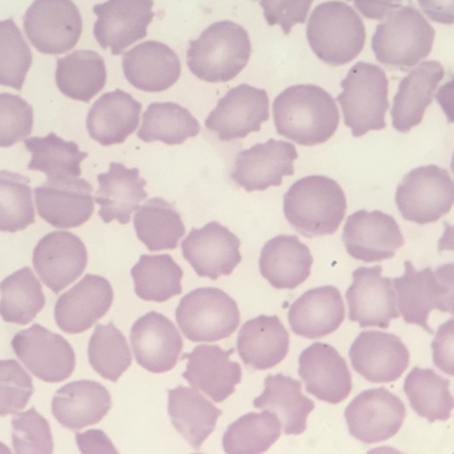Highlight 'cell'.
Here are the masks:
<instances>
[{
	"label": "cell",
	"instance_id": "cell-1",
	"mask_svg": "<svg viewBox=\"0 0 454 454\" xmlns=\"http://www.w3.org/2000/svg\"><path fill=\"white\" fill-rule=\"evenodd\" d=\"M273 112L279 136L307 147L327 142L340 121L332 95L316 85L286 89L274 100Z\"/></svg>",
	"mask_w": 454,
	"mask_h": 454
},
{
	"label": "cell",
	"instance_id": "cell-2",
	"mask_svg": "<svg viewBox=\"0 0 454 454\" xmlns=\"http://www.w3.org/2000/svg\"><path fill=\"white\" fill-rule=\"evenodd\" d=\"M288 223L307 238L338 231L347 213V198L338 182L325 176L299 179L283 199Z\"/></svg>",
	"mask_w": 454,
	"mask_h": 454
},
{
	"label": "cell",
	"instance_id": "cell-3",
	"mask_svg": "<svg viewBox=\"0 0 454 454\" xmlns=\"http://www.w3.org/2000/svg\"><path fill=\"white\" fill-rule=\"evenodd\" d=\"M251 51L245 27L232 21L215 22L190 42L187 67L199 80L229 82L246 68Z\"/></svg>",
	"mask_w": 454,
	"mask_h": 454
},
{
	"label": "cell",
	"instance_id": "cell-4",
	"mask_svg": "<svg viewBox=\"0 0 454 454\" xmlns=\"http://www.w3.org/2000/svg\"><path fill=\"white\" fill-rule=\"evenodd\" d=\"M307 38L319 60L333 67L346 66L363 52L365 25L347 3L333 0L313 11Z\"/></svg>",
	"mask_w": 454,
	"mask_h": 454
},
{
	"label": "cell",
	"instance_id": "cell-5",
	"mask_svg": "<svg viewBox=\"0 0 454 454\" xmlns=\"http://www.w3.org/2000/svg\"><path fill=\"white\" fill-rule=\"evenodd\" d=\"M435 29L413 5L387 16L372 35V47L380 63L392 69L414 68L433 51Z\"/></svg>",
	"mask_w": 454,
	"mask_h": 454
},
{
	"label": "cell",
	"instance_id": "cell-6",
	"mask_svg": "<svg viewBox=\"0 0 454 454\" xmlns=\"http://www.w3.org/2000/svg\"><path fill=\"white\" fill-rule=\"evenodd\" d=\"M403 276L392 279L399 313L409 325H419L428 333V317L433 310L442 313L454 312L453 263L417 270L413 263H403Z\"/></svg>",
	"mask_w": 454,
	"mask_h": 454
},
{
	"label": "cell",
	"instance_id": "cell-7",
	"mask_svg": "<svg viewBox=\"0 0 454 454\" xmlns=\"http://www.w3.org/2000/svg\"><path fill=\"white\" fill-rule=\"evenodd\" d=\"M343 92L338 97L343 109L344 123L355 138L372 130L386 128L388 111V78L380 67L360 63L349 69L341 81Z\"/></svg>",
	"mask_w": 454,
	"mask_h": 454
},
{
	"label": "cell",
	"instance_id": "cell-8",
	"mask_svg": "<svg viewBox=\"0 0 454 454\" xmlns=\"http://www.w3.org/2000/svg\"><path fill=\"white\" fill-rule=\"evenodd\" d=\"M179 329L195 343L229 338L240 324L239 308L220 288L203 287L187 294L176 312Z\"/></svg>",
	"mask_w": 454,
	"mask_h": 454
},
{
	"label": "cell",
	"instance_id": "cell-9",
	"mask_svg": "<svg viewBox=\"0 0 454 454\" xmlns=\"http://www.w3.org/2000/svg\"><path fill=\"white\" fill-rule=\"evenodd\" d=\"M395 200L403 220L419 225L436 223L452 209V176L436 165L417 168L403 176Z\"/></svg>",
	"mask_w": 454,
	"mask_h": 454
},
{
	"label": "cell",
	"instance_id": "cell-10",
	"mask_svg": "<svg viewBox=\"0 0 454 454\" xmlns=\"http://www.w3.org/2000/svg\"><path fill=\"white\" fill-rule=\"evenodd\" d=\"M24 27L39 52L61 55L80 41L82 18L72 0H35L25 13Z\"/></svg>",
	"mask_w": 454,
	"mask_h": 454
},
{
	"label": "cell",
	"instance_id": "cell-11",
	"mask_svg": "<svg viewBox=\"0 0 454 454\" xmlns=\"http://www.w3.org/2000/svg\"><path fill=\"white\" fill-rule=\"evenodd\" d=\"M350 435L364 444L386 442L399 433L406 417L405 405L386 388L361 392L346 409Z\"/></svg>",
	"mask_w": 454,
	"mask_h": 454
},
{
	"label": "cell",
	"instance_id": "cell-12",
	"mask_svg": "<svg viewBox=\"0 0 454 454\" xmlns=\"http://www.w3.org/2000/svg\"><path fill=\"white\" fill-rule=\"evenodd\" d=\"M12 348L27 370L43 382H63L74 372L75 355L72 346L63 336L41 325H33L16 333Z\"/></svg>",
	"mask_w": 454,
	"mask_h": 454
},
{
	"label": "cell",
	"instance_id": "cell-13",
	"mask_svg": "<svg viewBox=\"0 0 454 454\" xmlns=\"http://www.w3.org/2000/svg\"><path fill=\"white\" fill-rule=\"evenodd\" d=\"M343 243L353 259L364 262L392 259L405 239L399 223L392 215L380 210H358L347 220Z\"/></svg>",
	"mask_w": 454,
	"mask_h": 454
},
{
	"label": "cell",
	"instance_id": "cell-14",
	"mask_svg": "<svg viewBox=\"0 0 454 454\" xmlns=\"http://www.w3.org/2000/svg\"><path fill=\"white\" fill-rule=\"evenodd\" d=\"M268 92L254 86L243 85L230 90L210 112L206 126L223 142L243 139L262 130L269 121Z\"/></svg>",
	"mask_w": 454,
	"mask_h": 454
},
{
	"label": "cell",
	"instance_id": "cell-15",
	"mask_svg": "<svg viewBox=\"0 0 454 454\" xmlns=\"http://www.w3.org/2000/svg\"><path fill=\"white\" fill-rule=\"evenodd\" d=\"M153 8V0H108L95 5V39L112 55H121L147 36V27L155 18Z\"/></svg>",
	"mask_w": 454,
	"mask_h": 454
},
{
	"label": "cell",
	"instance_id": "cell-16",
	"mask_svg": "<svg viewBox=\"0 0 454 454\" xmlns=\"http://www.w3.org/2000/svg\"><path fill=\"white\" fill-rule=\"evenodd\" d=\"M297 151L293 143L270 139L238 153L231 179L247 192L278 187L283 176L295 175Z\"/></svg>",
	"mask_w": 454,
	"mask_h": 454
},
{
	"label": "cell",
	"instance_id": "cell-17",
	"mask_svg": "<svg viewBox=\"0 0 454 454\" xmlns=\"http://www.w3.org/2000/svg\"><path fill=\"white\" fill-rule=\"evenodd\" d=\"M352 286L347 291L349 319L361 327L388 329L392 319L400 317L396 293L388 277H382V266L358 268L353 271Z\"/></svg>",
	"mask_w": 454,
	"mask_h": 454
},
{
	"label": "cell",
	"instance_id": "cell-18",
	"mask_svg": "<svg viewBox=\"0 0 454 454\" xmlns=\"http://www.w3.org/2000/svg\"><path fill=\"white\" fill-rule=\"evenodd\" d=\"M240 240L220 223L193 229L182 242V254L199 277L217 280L230 276L240 262Z\"/></svg>",
	"mask_w": 454,
	"mask_h": 454
},
{
	"label": "cell",
	"instance_id": "cell-19",
	"mask_svg": "<svg viewBox=\"0 0 454 454\" xmlns=\"http://www.w3.org/2000/svg\"><path fill=\"white\" fill-rule=\"evenodd\" d=\"M91 184L82 178L47 179L35 190L39 215L56 229H74L94 213Z\"/></svg>",
	"mask_w": 454,
	"mask_h": 454
},
{
	"label": "cell",
	"instance_id": "cell-20",
	"mask_svg": "<svg viewBox=\"0 0 454 454\" xmlns=\"http://www.w3.org/2000/svg\"><path fill=\"white\" fill-rule=\"evenodd\" d=\"M353 369L370 383H392L408 369L411 353L399 336L364 332L349 349Z\"/></svg>",
	"mask_w": 454,
	"mask_h": 454
},
{
	"label": "cell",
	"instance_id": "cell-21",
	"mask_svg": "<svg viewBox=\"0 0 454 454\" xmlns=\"http://www.w3.org/2000/svg\"><path fill=\"white\" fill-rule=\"evenodd\" d=\"M33 265L44 285L59 294L82 276L88 266V249L72 232H50L36 245Z\"/></svg>",
	"mask_w": 454,
	"mask_h": 454
},
{
	"label": "cell",
	"instance_id": "cell-22",
	"mask_svg": "<svg viewBox=\"0 0 454 454\" xmlns=\"http://www.w3.org/2000/svg\"><path fill=\"white\" fill-rule=\"evenodd\" d=\"M299 375L308 394L333 405L344 402L352 391L348 365L329 344L315 343L302 350Z\"/></svg>",
	"mask_w": 454,
	"mask_h": 454
},
{
	"label": "cell",
	"instance_id": "cell-23",
	"mask_svg": "<svg viewBox=\"0 0 454 454\" xmlns=\"http://www.w3.org/2000/svg\"><path fill=\"white\" fill-rule=\"evenodd\" d=\"M130 339L137 363L153 374L170 372L184 349L176 325L158 312L140 317L131 329Z\"/></svg>",
	"mask_w": 454,
	"mask_h": 454
},
{
	"label": "cell",
	"instance_id": "cell-24",
	"mask_svg": "<svg viewBox=\"0 0 454 454\" xmlns=\"http://www.w3.org/2000/svg\"><path fill=\"white\" fill-rule=\"evenodd\" d=\"M112 301L111 283L103 277L88 274L59 297L55 305L56 324L64 333L73 335L88 332L106 315Z\"/></svg>",
	"mask_w": 454,
	"mask_h": 454
},
{
	"label": "cell",
	"instance_id": "cell-25",
	"mask_svg": "<svg viewBox=\"0 0 454 454\" xmlns=\"http://www.w3.org/2000/svg\"><path fill=\"white\" fill-rule=\"evenodd\" d=\"M234 349L223 350L218 346H198L184 355L187 360L184 378L215 403H223L235 392L242 380V367L230 360Z\"/></svg>",
	"mask_w": 454,
	"mask_h": 454
},
{
	"label": "cell",
	"instance_id": "cell-26",
	"mask_svg": "<svg viewBox=\"0 0 454 454\" xmlns=\"http://www.w3.org/2000/svg\"><path fill=\"white\" fill-rule=\"evenodd\" d=\"M123 74L134 88L161 92L176 85L181 77V61L169 46L147 41L123 55Z\"/></svg>",
	"mask_w": 454,
	"mask_h": 454
},
{
	"label": "cell",
	"instance_id": "cell-27",
	"mask_svg": "<svg viewBox=\"0 0 454 454\" xmlns=\"http://www.w3.org/2000/svg\"><path fill=\"white\" fill-rule=\"evenodd\" d=\"M346 317L343 297L333 286L307 291L288 312L291 330L305 339H319L335 333Z\"/></svg>",
	"mask_w": 454,
	"mask_h": 454
},
{
	"label": "cell",
	"instance_id": "cell-28",
	"mask_svg": "<svg viewBox=\"0 0 454 454\" xmlns=\"http://www.w3.org/2000/svg\"><path fill=\"white\" fill-rule=\"evenodd\" d=\"M444 75L439 61H425L403 78L391 111L392 126L397 131L408 133L422 122Z\"/></svg>",
	"mask_w": 454,
	"mask_h": 454
},
{
	"label": "cell",
	"instance_id": "cell-29",
	"mask_svg": "<svg viewBox=\"0 0 454 454\" xmlns=\"http://www.w3.org/2000/svg\"><path fill=\"white\" fill-rule=\"evenodd\" d=\"M111 408V394L95 380H75L61 387L52 400L53 417L69 430L97 425Z\"/></svg>",
	"mask_w": 454,
	"mask_h": 454
},
{
	"label": "cell",
	"instance_id": "cell-30",
	"mask_svg": "<svg viewBox=\"0 0 454 454\" xmlns=\"http://www.w3.org/2000/svg\"><path fill=\"white\" fill-rule=\"evenodd\" d=\"M313 256L295 235H278L263 246L260 273L277 290H295L309 278Z\"/></svg>",
	"mask_w": 454,
	"mask_h": 454
},
{
	"label": "cell",
	"instance_id": "cell-31",
	"mask_svg": "<svg viewBox=\"0 0 454 454\" xmlns=\"http://www.w3.org/2000/svg\"><path fill=\"white\" fill-rule=\"evenodd\" d=\"M95 201L99 204V217L106 223L119 221L121 225L130 223L131 213L147 198L145 179L139 175L138 168L128 169L120 162H111L106 173L98 176Z\"/></svg>",
	"mask_w": 454,
	"mask_h": 454
},
{
	"label": "cell",
	"instance_id": "cell-32",
	"mask_svg": "<svg viewBox=\"0 0 454 454\" xmlns=\"http://www.w3.org/2000/svg\"><path fill=\"white\" fill-rule=\"evenodd\" d=\"M142 105L122 90L102 95L89 111L88 131L102 145H121L138 129Z\"/></svg>",
	"mask_w": 454,
	"mask_h": 454
},
{
	"label": "cell",
	"instance_id": "cell-33",
	"mask_svg": "<svg viewBox=\"0 0 454 454\" xmlns=\"http://www.w3.org/2000/svg\"><path fill=\"white\" fill-rule=\"evenodd\" d=\"M290 335L277 316H260L246 322L238 335V352L246 366L269 370L285 360Z\"/></svg>",
	"mask_w": 454,
	"mask_h": 454
},
{
	"label": "cell",
	"instance_id": "cell-34",
	"mask_svg": "<svg viewBox=\"0 0 454 454\" xmlns=\"http://www.w3.org/2000/svg\"><path fill=\"white\" fill-rule=\"evenodd\" d=\"M168 395V411L173 426L193 450H200L203 442L215 431L223 411L193 387L179 386L169 389Z\"/></svg>",
	"mask_w": 454,
	"mask_h": 454
},
{
	"label": "cell",
	"instance_id": "cell-35",
	"mask_svg": "<svg viewBox=\"0 0 454 454\" xmlns=\"http://www.w3.org/2000/svg\"><path fill=\"white\" fill-rule=\"evenodd\" d=\"M265 389L254 406L277 414L286 435H301L307 430L308 416L316 405L301 392V382L286 375H268Z\"/></svg>",
	"mask_w": 454,
	"mask_h": 454
},
{
	"label": "cell",
	"instance_id": "cell-36",
	"mask_svg": "<svg viewBox=\"0 0 454 454\" xmlns=\"http://www.w3.org/2000/svg\"><path fill=\"white\" fill-rule=\"evenodd\" d=\"M106 82L105 59L99 53L80 50L58 59L56 85L70 99L89 103L105 89Z\"/></svg>",
	"mask_w": 454,
	"mask_h": 454
},
{
	"label": "cell",
	"instance_id": "cell-37",
	"mask_svg": "<svg viewBox=\"0 0 454 454\" xmlns=\"http://www.w3.org/2000/svg\"><path fill=\"white\" fill-rule=\"evenodd\" d=\"M134 227L140 242L153 252L176 249L186 234L178 210L161 198L150 199L137 209Z\"/></svg>",
	"mask_w": 454,
	"mask_h": 454
},
{
	"label": "cell",
	"instance_id": "cell-38",
	"mask_svg": "<svg viewBox=\"0 0 454 454\" xmlns=\"http://www.w3.org/2000/svg\"><path fill=\"white\" fill-rule=\"evenodd\" d=\"M25 147L32 153L27 169L44 173L47 179L78 178L82 173L81 162L89 156L77 143L67 142L55 133L25 139Z\"/></svg>",
	"mask_w": 454,
	"mask_h": 454
},
{
	"label": "cell",
	"instance_id": "cell-39",
	"mask_svg": "<svg viewBox=\"0 0 454 454\" xmlns=\"http://www.w3.org/2000/svg\"><path fill=\"white\" fill-rule=\"evenodd\" d=\"M450 386V380L440 377L433 369L414 367L406 377L403 392L413 411L434 423L452 417L453 396Z\"/></svg>",
	"mask_w": 454,
	"mask_h": 454
},
{
	"label": "cell",
	"instance_id": "cell-40",
	"mask_svg": "<svg viewBox=\"0 0 454 454\" xmlns=\"http://www.w3.org/2000/svg\"><path fill=\"white\" fill-rule=\"evenodd\" d=\"M200 133V123L192 112L176 103H153L143 114L138 138L143 142L182 145Z\"/></svg>",
	"mask_w": 454,
	"mask_h": 454
},
{
	"label": "cell",
	"instance_id": "cell-41",
	"mask_svg": "<svg viewBox=\"0 0 454 454\" xmlns=\"http://www.w3.org/2000/svg\"><path fill=\"white\" fill-rule=\"evenodd\" d=\"M131 277L137 295L145 301L165 302L182 294L184 270L169 254H143Z\"/></svg>",
	"mask_w": 454,
	"mask_h": 454
},
{
	"label": "cell",
	"instance_id": "cell-42",
	"mask_svg": "<svg viewBox=\"0 0 454 454\" xmlns=\"http://www.w3.org/2000/svg\"><path fill=\"white\" fill-rule=\"evenodd\" d=\"M0 316L10 324H30L46 304L41 282L30 268L7 277L0 283Z\"/></svg>",
	"mask_w": 454,
	"mask_h": 454
},
{
	"label": "cell",
	"instance_id": "cell-43",
	"mask_svg": "<svg viewBox=\"0 0 454 454\" xmlns=\"http://www.w3.org/2000/svg\"><path fill=\"white\" fill-rule=\"evenodd\" d=\"M282 423L270 411L248 413L229 426L223 435V450L229 454L268 452L280 437Z\"/></svg>",
	"mask_w": 454,
	"mask_h": 454
},
{
	"label": "cell",
	"instance_id": "cell-44",
	"mask_svg": "<svg viewBox=\"0 0 454 454\" xmlns=\"http://www.w3.org/2000/svg\"><path fill=\"white\" fill-rule=\"evenodd\" d=\"M92 369L106 380L117 382L131 365V352L123 333L114 324L98 325L89 343Z\"/></svg>",
	"mask_w": 454,
	"mask_h": 454
},
{
	"label": "cell",
	"instance_id": "cell-45",
	"mask_svg": "<svg viewBox=\"0 0 454 454\" xmlns=\"http://www.w3.org/2000/svg\"><path fill=\"white\" fill-rule=\"evenodd\" d=\"M35 223L29 178L19 173L0 170V231H22Z\"/></svg>",
	"mask_w": 454,
	"mask_h": 454
},
{
	"label": "cell",
	"instance_id": "cell-46",
	"mask_svg": "<svg viewBox=\"0 0 454 454\" xmlns=\"http://www.w3.org/2000/svg\"><path fill=\"white\" fill-rule=\"evenodd\" d=\"M32 63V50L13 19L0 21V85L20 91Z\"/></svg>",
	"mask_w": 454,
	"mask_h": 454
},
{
	"label": "cell",
	"instance_id": "cell-47",
	"mask_svg": "<svg viewBox=\"0 0 454 454\" xmlns=\"http://www.w3.org/2000/svg\"><path fill=\"white\" fill-rule=\"evenodd\" d=\"M12 442L19 454H51L53 439L50 423L35 408L16 413L12 419Z\"/></svg>",
	"mask_w": 454,
	"mask_h": 454
},
{
	"label": "cell",
	"instance_id": "cell-48",
	"mask_svg": "<svg viewBox=\"0 0 454 454\" xmlns=\"http://www.w3.org/2000/svg\"><path fill=\"white\" fill-rule=\"evenodd\" d=\"M35 112L32 106L18 95L0 94V147L8 148L32 134Z\"/></svg>",
	"mask_w": 454,
	"mask_h": 454
},
{
	"label": "cell",
	"instance_id": "cell-49",
	"mask_svg": "<svg viewBox=\"0 0 454 454\" xmlns=\"http://www.w3.org/2000/svg\"><path fill=\"white\" fill-rule=\"evenodd\" d=\"M35 394L32 377L15 360L0 361V417L19 413Z\"/></svg>",
	"mask_w": 454,
	"mask_h": 454
},
{
	"label": "cell",
	"instance_id": "cell-50",
	"mask_svg": "<svg viewBox=\"0 0 454 454\" xmlns=\"http://www.w3.org/2000/svg\"><path fill=\"white\" fill-rule=\"evenodd\" d=\"M315 0H260L263 16L270 27L279 25L285 35H290L296 24H304Z\"/></svg>",
	"mask_w": 454,
	"mask_h": 454
},
{
	"label": "cell",
	"instance_id": "cell-51",
	"mask_svg": "<svg viewBox=\"0 0 454 454\" xmlns=\"http://www.w3.org/2000/svg\"><path fill=\"white\" fill-rule=\"evenodd\" d=\"M453 327L454 321L450 319L437 330L435 340L433 343L434 364L442 372L454 375L453 372Z\"/></svg>",
	"mask_w": 454,
	"mask_h": 454
},
{
	"label": "cell",
	"instance_id": "cell-52",
	"mask_svg": "<svg viewBox=\"0 0 454 454\" xmlns=\"http://www.w3.org/2000/svg\"><path fill=\"white\" fill-rule=\"evenodd\" d=\"M369 20H383L402 7L403 0H349Z\"/></svg>",
	"mask_w": 454,
	"mask_h": 454
},
{
	"label": "cell",
	"instance_id": "cell-53",
	"mask_svg": "<svg viewBox=\"0 0 454 454\" xmlns=\"http://www.w3.org/2000/svg\"><path fill=\"white\" fill-rule=\"evenodd\" d=\"M75 436L78 448L82 453H117L116 448L103 431L90 430Z\"/></svg>",
	"mask_w": 454,
	"mask_h": 454
},
{
	"label": "cell",
	"instance_id": "cell-54",
	"mask_svg": "<svg viewBox=\"0 0 454 454\" xmlns=\"http://www.w3.org/2000/svg\"><path fill=\"white\" fill-rule=\"evenodd\" d=\"M419 3L428 19L439 24H453L454 0H419Z\"/></svg>",
	"mask_w": 454,
	"mask_h": 454
}]
</instances>
